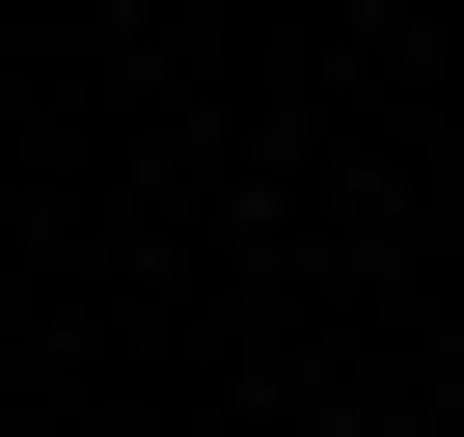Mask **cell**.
Segmentation results:
<instances>
[{
	"label": "cell",
	"instance_id": "obj_1",
	"mask_svg": "<svg viewBox=\"0 0 464 437\" xmlns=\"http://www.w3.org/2000/svg\"><path fill=\"white\" fill-rule=\"evenodd\" d=\"M301 437H382V410H301Z\"/></svg>",
	"mask_w": 464,
	"mask_h": 437
}]
</instances>
